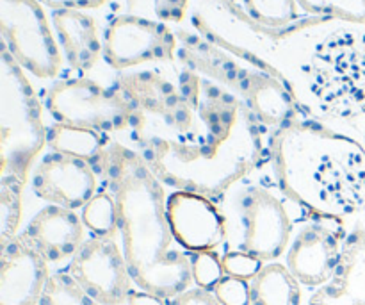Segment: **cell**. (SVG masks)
<instances>
[{"mask_svg": "<svg viewBox=\"0 0 365 305\" xmlns=\"http://www.w3.org/2000/svg\"><path fill=\"white\" fill-rule=\"evenodd\" d=\"M127 305H166V300L160 299V296L152 295V293H146L143 289L139 291H132L128 296Z\"/></svg>", "mask_w": 365, "mask_h": 305, "instance_id": "33", "label": "cell"}, {"mask_svg": "<svg viewBox=\"0 0 365 305\" xmlns=\"http://www.w3.org/2000/svg\"><path fill=\"white\" fill-rule=\"evenodd\" d=\"M25 184L27 181L18 177H2L0 181V243L2 245L18 236Z\"/></svg>", "mask_w": 365, "mask_h": 305, "instance_id": "24", "label": "cell"}, {"mask_svg": "<svg viewBox=\"0 0 365 305\" xmlns=\"http://www.w3.org/2000/svg\"><path fill=\"white\" fill-rule=\"evenodd\" d=\"M303 77L321 116L341 121L365 116V29L348 24L323 36L307 57Z\"/></svg>", "mask_w": 365, "mask_h": 305, "instance_id": "6", "label": "cell"}, {"mask_svg": "<svg viewBox=\"0 0 365 305\" xmlns=\"http://www.w3.org/2000/svg\"><path fill=\"white\" fill-rule=\"evenodd\" d=\"M31 188L52 206L82 209L98 193V171L86 161L50 150L32 168Z\"/></svg>", "mask_w": 365, "mask_h": 305, "instance_id": "14", "label": "cell"}, {"mask_svg": "<svg viewBox=\"0 0 365 305\" xmlns=\"http://www.w3.org/2000/svg\"><path fill=\"white\" fill-rule=\"evenodd\" d=\"M178 59L184 66L212 79L246 104L271 141L291 121L303 116L305 107L291 82L260 68L241 64L230 52L189 31H177Z\"/></svg>", "mask_w": 365, "mask_h": 305, "instance_id": "5", "label": "cell"}, {"mask_svg": "<svg viewBox=\"0 0 365 305\" xmlns=\"http://www.w3.org/2000/svg\"><path fill=\"white\" fill-rule=\"evenodd\" d=\"M307 305H365V227H355L346 236L334 275L310 295Z\"/></svg>", "mask_w": 365, "mask_h": 305, "instance_id": "18", "label": "cell"}, {"mask_svg": "<svg viewBox=\"0 0 365 305\" xmlns=\"http://www.w3.org/2000/svg\"><path fill=\"white\" fill-rule=\"evenodd\" d=\"M227 221V250H237L262 263L285 256L296 229L314 214L292 199L278 179L269 152L250 174L216 199Z\"/></svg>", "mask_w": 365, "mask_h": 305, "instance_id": "4", "label": "cell"}, {"mask_svg": "<svg viewBox=\"0 0 365 305\" xmlns=\"http://www.w3.org/2000/svg\"><path fill=\"white\" fill-rule=\"evenodd\" d=\"M252 24L273 34H292L302 29L331 21L328 18L302 14L298 0H237L234 4Z\"/></svg>", "mask_w": 365, "mask_h": 305, "instance_id": "20", "label": "cell"}, {"mask_svg": "<svg viewBox=\"0 0 365 305\" xmlns=\"http://www.w3.org/2000/svg\"><path fill=\"white\" fill-rule=\"evenodd\" d=\"M39 305H102L73 281L68 274H53L46 284L45 293L41 296Z\"/></svg>", "mask_w": 365, "mask_h": 305, "instance_id": "26", "label": "cell"}, {"mask_svg": "<svg viewBox=\"0 0 365 305\" xmlns=\"http://www.w3.org/2000/svg\"><path fill=\"white\" fill-rule=\"evenodd\" d=\"M221 263H223L225 275L242 279V281H252L264 266V263L260 259L248 256L245 252H237V250H228V252H225L221 256Z\"/></svg>", "mask_w": 365, "mask_h": 305, "instance_id": "28", "label": "cell"}, {"mask_svg": "<svg viewBox=\"0 0 365 305\" xmlns=\"http://www.w3.org/2000/svg\"><path fill=\"white\" fill-rule=\"evenodd\" d=\"M298 4L310 16L365 25V0H298Z\"/></svg>", "mask_w": 365, "mask_h": 305, "instance_id": "25", "label": "cell"}, {"mask_svg": "<svg viewBox=\"0 0 365 305\" xmlns=\"http://www.w3.org/2000/svg\"><path fill=\"white\" fill-rule=\"evenodd\" d=\"M166 209L175 239L187 252H212L227 243V221L214 199L171 191Z\"/></svg>", "mask_w": 365, "mask_h": 305, "instance_id": "15", "label": "cell"}, {"mask_svg": "<svg viewBox=\"0 0 365 305\" xmlns=\"http://www.w3.org/2000/svg\"><path fill=\"white\" fill-rule=\"evenodd\" d=\"M214 295L217 296L221 305H250L252 304V293H250V282L242 279L228 277L225 275L216 286Z\"/></svg>", "mask_w": 365, "mask_h": 305, "instance_id": "29", "label": "cell"}, {"mask_svg": "<svg viewBox=\"0 0 365 305\" xmlns=\"http://www.w3.org/2000/svg\"><path fill=\"white\" fill-rule=\"evenodd\" d=\"M45 107L56 124L91 129L102 134H125L132 109L116 88H106L88 77L56 81L45 95Z\"/></svg>", "mask_w": 365, "mask_h": 305, "instance_id": "9", "label": "cell"}, {"mask_svg": "<svg viewBox=\"0 0 365 305\" xmlns=\"http://www.w3.org/2000/svg\"><path fill=\"white\" fill-rule=\"evenodd\" d=\"M46 145L43 109L25 70L0 49V157L2 177L29 181L32 163Z\"/></svg>", "mask_w": 365, "mask_h": 305, "instance_id": "7", "label": "cell"}, {"mask_svg": "<svg viewBox=\"0 0 365 305\" xmlns=\"http://www.w3.org/2000/svg\"><path fill=\"white\" fill-rule=\"evenodd\" d=\"M148 9L152 13L153 20H159L163 24H180L187 13L189 0H146Z\"/></svg>", "mask_w": 365, "mask_h": 305, "instance_id": "30", "label": "cell"}, {"mask_svg": "<svg viewBox=\"0 0 365 305\" xmlns=\"http://www.w3.org/2000/svg\"><path fill=\"white\" fill-rule=\"evenodd\" d=\"M110 141L113 139L109 136L91 129L73 127L56 121L46 127V145L50 146V150L86 161L95 166V170Z\"/></svg>", "mask_w": 365, "mask_h": 305, "instance_id": "21", "label": "cell"}, {"mask_svg": "<svg viewBox=\"0 0 365 305\" xmlns=\"http://www.w3.org/2000/svg\"><path fill=\"white\" fill-rule=\"evenodd\" d=\"M84 231V221L73 209L48 204L31 218L21 236L48 263L56 264L77 254L86 239Z\"/></svg>", "mask_w": 365, "mask_h": 305, "instance_id": "17", "label": "cell"}, {"mask_svg": "<svg viewBox=\"0 0 365 305\" xmlns=\"http://www.w3.org/2000/svg\"><path fill=\"white\" fill-rule=\"evenodd\" d=\"M178 52L177 32L166 24L141 14H118L103 31V61L125 71L145 63L173 61Z\"/></svg>", "mask_w": 365, "mask_h": 305, "instance_id": "11", "label": "cell"}, {"mask_svg": "<svg viewBox=\"0 0 365 305\" xmlns=\"http://www.w3.org/2000/svg\"><path fill=\"white\" fill-rule=\"evenodd\" d=\"M43 6L50 7L52 11L71 9V11H88L98 9L107 0H39Z\"/></svg>", "mask_w": 365, "mask_h": 305, "instance_id": "32", "label": "cell"}, {"mask_svg": "<svg viewBox=\"0 0 365 305\" xmlns=\"http://www.w3.org/2000/svg\"><path fill=\"white\" fill-rule=\"evenodd\" d=\"M269 157L289 195L309 211L344 220L365 209V146L303 114L269 141Z\"/></svg>", "mask_w": 365, "mask_h": 305, "instance_id": "3", "label": "cell"}, {"mask_svg": "<svg viewBox=\"0 0 365 305\" xmlns=\"http://www.w3.org/2000/svg\"><path fill=\"white\" fill-rule=\"evenodd\" d=\"M177 84L195 109L196 131L180 141L141 138L123 143L173 191L216 200L266 159L269 139L246 104L212 79L182 66Z\"/></svg>", "mask_w": 365, "mask_h": 305, "instance_id": "1", "label": "cell"}, {"mask_svg": "<svg viewBox=\"0 0 365 305\" xmlns=\"http://www.w3.org/2000/svg\"><path fill=\"white\" fill-rule=\"evenodd\" d=\"M252 305H302L303 293L298 279L285 264L267 263L250 281Z\"/></svg>", "mask_w": 365, "mask_h": 305, "instance_id": "22", "label": "cell"}, {"mask_svg": "<svg viewBox=\"0 0 365 305\" xmlns=\"http://www.w3.org/2000/svg\"><path fill=\"white\" fill-rule=\"evenodd\" d=\"M81 218L84 227L93 236L100 238H116L120 234V218H118V204L110 191H98L81 209Z\"/></svg>", "mask_w": 365, "mask_h": 305, "instance_id": "23", "label": "cell"}, {"mask_svg": "<svg viewBox=\"0 0 365 305\" xmlns=\"http://www.w3.org/2000/svg\"><path fill=\"white\" fill-rule=\"evenodd\" d=\"M50 277L48 261L24 236L2 245L0 305H38Z\"/></svg>", "mask_w": 365, "mask_h": 305, "instance_id": "16", "label": "cell"}, {"mask_svg": "<svg viewBox=\"0 0 365 305\" xmlns=\"http://www.w3.org/2000/svg\"><path fill=\"white\" fill-rule=\"evenodd\" d=\"M192 268V281L198 284V288L214 289V286L225 277L223 263L221 256L212 250V252H198L191 256Z\"/></svg>", "mask_w": 365, "mask_h": 305, "instance_id": "27", "label": "cell"}, {"mask_svg": "<svg viewBox=\"0 0 365 305\" xmlns=\"http://www.w3.org/2000/svg\"><path fill=\"white\" fill-rule=\"evenodd\" d=\"M0 34L25 71L38 79L59 75L63 52L39 0H0Z\"/></svg>", "mask_w": 365, "mask_h": 305, "instance_id": "10", "label": "cell"}, {"mask_svg": "<svg viewBox=\"0 0 365 305\" xmlns=\"http://www.w3.org/2000/svg\"><path fill=\"white\" fill-rule=\"evenodd\" d=\"M52 27L63 57L73 70L89 71L103 57V38L95 18L86 11H52Z\"/></svg>", "mask_w": 365, "mask_h": 305, "instance_id": "19", "label": "cell"}, {"mask_svg": "<svg viewBox=\"0 0 365 305\" xmlns=\"http://www.w3.org/2000/svg\"><path fill=\"white\" fill-rule=\"evenodd\" d=\"M364 146H365V138H364Z\"/></svg>", "mask_w": 365, "mask_h": 305, "instance_id": "34", "label": "cell"}, {"mask_svg": "<svg viewBox=\"0 0 365 305\" xmlns=\"http://www.w3.org/2000/svg\"><path fill=\"white\" fill-rule=\"evenodd\" d=\"M68 275L102 305H125L132 289V275L116 238L89 236L68 264Z\"/></svg>", "mask_w": 365, "mask_h": 305, "instance_id": "12", "label": "cell"}, {"mask_svg": "<svg viewBox=\"0 0 365 305\" xmlns=\"http://www.w3.org/2000/svg\"><path fill=\"white\" fill-rule=\"evenodd\" d=\"M166 305H221L212 289L192 288L166 300Z\"/></svg>", "mask_w": 365, "mask_h": 305, "instance_id": "31", "label": "cell"}, {"mask_svg": "<svg viewBox=\"0 0 365 305\" xmlns=\"http://www.w3.org/2000/svg\"><path fill=\"white\" fill-rule=\"evenodd\" d=\"M96 171L118 204L121 249L134 284L164 300L189 289L191 256L171 231L159 177L120 139L109 143Z\"/></svg>", "mask_w": 365, "mask_h": 305, "instance_id": "2", "label": "cell"}, {"mask_svg": "<svg viewBox=\"0 0 365 305\" xmlns=\"http://www.w3.org/2000/svg\"><path fill=\"white\" fill-rule=\"evenodd\" d=\"M346 236L344 220L310 214L292 236L285 252V266L299 284L319 288L334 275Z\"/></svg>", "mask_w": 365, "mask_h": 305, "instance_id": "13", "label": "cell"}, {"mask_svg": "<svg viewBox=\"0 0 365 305\" xmlns=\"http://www.w3.org/2000/svg\"><path fill=\"white\" fill-rule=\"evenodd\" d=\"M114 88L132 109L127 141L141 138H164L180 141L196 131V113L177 82L160 71H120Z\"/></svg>", "mask_w": 365, "mask_h": 305, "instance_id": "8", "label": "cell"}]
</instances>
